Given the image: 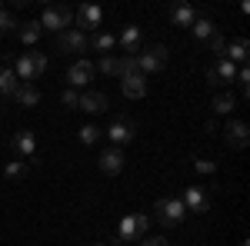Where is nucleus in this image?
<instances>
[{"label": "nucleus", "mask_w": 250, "mask_h": 246, "mask_svg": "<svg viewBox=\"0 0 250 246\" xmlns=\"http://www.w3.org/2000/svg\"><path fill=\"white\" fill-rule=\"evenodd\" d=\"M247 50H250V43L244 37H237L230 47H224V54H227L224 60H230V63H244V60H247Z\"/></svg>", "instance_id": "412c9836"}, {"label": "nucleus", "mask_w": 250, "mask_h": 246, "mask_svg": "<svg viewBox=\"0 0 250 246\" xmlns=\"http://www.w3.org/2000/svg\"><path fill=\"white\" fill-rule=\"evenodd\" d=\"M70 20H74V14H70V7L67 3H54V7H43V17L37 20L40 30H70Z\"/></svg>", "instance_id": "f257e3e1"}, {"label": "nucleus", "mask_w": 250, "mask_h": 246, "mask_svg": "<svg viewBox=\"0 0 250 246\" xmlns=\"http://www.w3.org/2000/svg\"><path fill=\"white\" fill-rule=\"evenodd\" d=\"M167 47L164 43H157V47H150V50H140L137 54V67H140V74L147 76V74H154V70H164L167 67Z\"/></svg>", "instance_id": "7ed1b4c3"}, {"label": "nucleus", "mask_w": 250, "mask_h": 246, "mask_svg": "<svg viewBox=\"0 0 250 246\" xmlns=\"http://www.w3.org/2000/svg\"><path fill=\"white\" fill-rule=\"evenodd\" d=\"M40 34H43V30H40L37 20H30V23H20V40H23L27 47H34V43L40 40Z\"/></svg>", "instance_id": "4be33fe9"}, {"label": "nucleus", "mask_w": 250, "mask_h": 246, "mask_svg": "<svg viewBox=\"0 0 250 246\" xmlns=\"http://www.w3.org/2000/svg\"><path fill=\"white\" fill-rule=\"evenodd\" d=\"M150 229V216L134 213V216H124L120 220V240H144Z\"/></svg>", "instance_id": "39448f33"}, {"label": "nucleus", "mask_w": 250, "mask_h": 246, "mask_svg": "<svg viewBox=\"0 0 250 246\" xmlns=\"http://www.w3.org/2000/svg\"><path fill=\"white\" fill-rule=\"evenodd\" d=\"M224 136H227V143H230L233 150H244L250 143V130H247L244 120H230V123L224 127Z\"/></svg>", "instance_id": "0eeeda50"}, {"label": "nucleus", "mask_w": 250, "mask_h": 246, "mask_svg": "<svg viewBox=\"0 0 250 246\" xmlns=\"http://www.w3.org/2000/svg\"><path fill=\"white\" fill-rule=\"evenodd\" d=\"M14 100H17L20 107H37L40 103V90L34 87V83H20L17 94H14Z\"/></svg>", "instance_id": "aec40b11"}, {"label": "nucleus", "mask_w": 250, "mask_h": 246, "mask_svg": "<svg viewBox=\"0 0 250 246\" xmlns=\"http://www.w3.org/2000/svg\"><path fill=\"white\" fill-rule=\"evenodd\" d=\"M94 70H100V74H107V76H117V57H100V63H97Z\"/></svg>", "instance_id": "bb28decb"}, {"label": "nucleus", "mask_w": 250, "mask_h": 246, "mask_svg": "<svg viewBox=\"0 0 250 246\" xmlns=\"http://www.w3.org/2000/svg\"><path fill=\"white\" fill-rule=\"evenodd\" d=\"M207 47H210V50H217V54H224V47H227V40H224V34H220V30H213V37L207 40Z\"/></svg>", "instance_id": "7c9ffc66"}, {"label": "nucleus", "mask_w": 250, "mask_h": 246, "mask_svg": "<svg viewBox=\"0 0 250 246\" xmlns=\"http://www.w3.org/2000/svg\"><path fill=\"white\" fill-rule=\"evenodd\" d=\"M94 63L90 60H77L70 70H67V80H70V87H83V83H90L94 80Z\"/></svg>", "instance_id": "9b49d317"}, {"label": "nucleus", "mask_w": 250, "mask_h": 246, "mask_svg": "<svg viewBox=\"0 0 250 246\" xmlns=\"http://www.w3.org/2000/svg\"><path fill=\"white\" fill-rule=\"evenodd\" d=\"M114 43H117V37H114V34H97V37H94V47L100 50V54L114 50Z\"/></svg>", "instance_id": "a878e982"}, {"label": "nucleus", "mask_w": 250, "mask_h": 246, "mask_svg": "<svg viewBox=\"0 0 250 246\" xmlns=\"http://www.w3.org/2000/svg\"><path fill=\"white\" fill-rule=\"evenodd\" d=\"M3 173H7L10 180H20V176H27V163H20V160H17V163H7V170H3Z\"/></svg>", "instance_id": "c85d7f7f"}, {"label": "nucleus", "mask_w": 250, "mask_h": 246, "mask_svg": "<svg viewBox=\"0 0 250 246\" xmlns=\"http://www.w3.org/2000/svg\"><path fill=\"white\" fill-rule=\"evenodd\" d=\"M97 136H100V130H97V127H90V123H87V127H83V130H80V143H87V147H90V143H97Z\"/></svg>", "instance_id": "c756f323"}, {"label": "nucleus", "mask_w": 250, "mask_h": 246, "mask_svg": "<svg viewBox=\"0 0 250 246\" xmlns=\"http://www.w3.org/2000/svg\"><path fill=\"white\" fill-rule=\"evenodd\" d=\"M120 90H124V96H130V100H140V96L147 94V76L144 74L124 76V80H120Z\"/></svg>", "instance_id": "4468645a"}, {"label": "nucleus", "mask_w": 250, "mask_h": 246, "mask_svg": "<svg viewBox=\"0 0 250 246\" xmlns=\"http://www.w3.org/2000/svg\"><path fill=\"white\" fill-rule=\"evenodd\" d=\"M107 136L114 140L117 147H120V143H130V140H134V123H130V120H117L114 127L107 130Z\"/></svg>", "instance_id": "a211bd4d"}, {"label": "nucleus", "mask_w": 250, "mask_h": 246, "mask_svg": "<svg viewBox=\"0 0 250 246\" xmlns=\"http://www.w3.org/2000/svg\"><path fill=\"white\" fill-rule=\"evenodd\" d=\"M213 110H217V114H233V110H237V96L233 94H217L213 96Z\"/></svg>", "instance_id": "5701e85b"}, {"label": "nucleus", "mask_w": 250, "mask_h": 246, "mask_svg": "<svg viewBox=\"0 0 250 246\" xmlns=\"http://www.w3.org/2000/svg\"><path fill=\"white\" fill-rule=\"evenodd\" d=\"M180 203H184L187 213H207V209H210V200L204 196V189H200V187H187V193H184Z\"/></svg>", "instance_id": "9d476101"}, {"label": "nucleus", "mask_w": 250, "mask_h": 246, "mask_svg": "<svg viewBox=\"0 0 250 246\" xmlns=\"http://www.w3.org/2000/svg\"><path fill=\"white\" fill-rule=\"evenodd\" d=\"M193 170H197V173H217V163H213V160H197Z\"/></svg>", "instance_id": "2f4dec72"}, {"label": "nucleus", "mask_w": 250, "mask_h": 246, "mask_svg": "<svg viewBox=\"0 0 250 246\" xmlns=\"http://www.w3.org/2000/svg\"><path fill=\"white\" fill-rule=\"evenodd\" d=\"M77 107H80V110H87V114H104V110H107V94H97V90H90V94L80 96Z\"/></svg>", "instance_id": "2eb2a0df"}, {"label": "nucleus", "mask_w": 250, "mask_h": 246, "mask_svg": "<svg viewBox=\"0 0 250 246\" xmlns=\"http://www.w3.org/2000/svg\"><path fill=\"white\" fill-rule=\"evenodd\" d=\"M17 27V20H14V14L10 10H0V34H10Z\"/></svg>", "instance_id": "cd10ccee"}, {"label": "nucleus", "mask_w": 250, "mask_h": 246, "mask_svg": "<svg viewBox=\"0 0 250 246\" xmlns=\"http://www.w3.org/2000/svg\"><path fill=\"white\" fill-rule=\"evenodd\" d=\"M230 80H237V63H230V60H220V63L213 67L210 74H207V83H210V87L230 83Z\"/></svg>", "instance_id": "f8f14e48"}, {"label": "nucleus", "mask_w": 250, "mask_h": 246, "mask_svg": "<svg viewBox=\"0 0 250 246\" xmlns=\"http://www.w3.org/2000/svg\"><path fill=\"white\" fill-rule=\"evenodd\" d=\"M90 47V40H87V34H80L77 27L74 30H63L57 37V50H63V54H83Z\"/></svg>", "instance_id": "423d86ee"}, {"label": "nucleus", "mask_w": 250, "mask_h": 246, "mask_svg": "<svg viewBox=\"0 0 250 246\" xmlns=\"http://www.w3.org/2000/svg\"><path fill=\"white\" fill-rule=\"evenodd\" d=\"M10 143H14V150H17L20 156H34V150H37V136H34L30 130H20Z\"/></svg>", "instance_id": "6ab92c4d"}, {"label": "nucleus", "mask_w": 250, "mask_h": 246, "mask_svg": "<svg viewBox=\"0 0 250 246\" xmlns=\"http://www.w3.org/2000/svg\"><path fill=\"white\" fill-rule=\"evenodd\" d=\"M94 246H104V243H94Z\"/></svg>", "instance_id": "f704fd0d"}, {"label": "nucleus", "mask_w": 250, "mask_h": 246, "mask_svg": "<svg viewBox=\"0 0 250 246\" xmlns=\"http://www.w3.org/2000/svg\"><path fill=\"white\" fill-rule=\"evenodd\" d=\"M43 70H47V57L37 54V50H30V54H23V57L17 60V70H14V74H17L23 83H34Z\"/></svg>", "instance_id": "f03ea898"}, {"label": "nucleus", "mask_w": 250, "mask_h": 246, "mask_svg": "<svg viewBox=\"0 0 250 246\" xmlns=\"http://www.w3.org/2000/svg\"><path fill=\"white\" fill-rule=\"evenodd\" d=\"M190 30H193V37H197V40H210L217 27H213V23H210L207 17H200V20H197V23L190 27Z\"/></svg>", "instance_id": "393cba45"}, {"label": "nucleus", "mask_w": 250, "mask_h": 246, "mask_svg": "<svg viewBox=\"0 0 250 246\" xmlns=\"http://www.w3.org/2000/svg\"><path fill=\"white\" fill-rule=\"evenodd\" d=\"M140 74V67H137V57H120L117 60V76L124 80V76H134Z\"/></svg>", "instance_id": "b1692460"}, {"label": "nucleus", "mask_w": 250, "mask_h": 246, "mask_svg": "<svg viewBox=\"0 0 250 246\" xmlns=\"http://www.w3.org/2000/svg\"><path fill=\"white\" fill-rule=\"evenodd\" d=\"M60 100H63V107H70V110H74V107L80 103V96L74 94V90H63V96H60Z\"/></svg>", "instance_id": "473e14b6"}, {"label": "nucleus", "mask_w": 250, "mask_h": 246, "mask_svg": "<svg viewBox=\"0 0 250 246\" xmlns=\"http://www.w3.org/2000/svg\"><path fill=\"white\" fill-rule=\"evenodd\" d=\"M170 20H173V27H193L197 23V14H193V7H187V3H173Z\"/></svg>", "instance_id": "f3484780"}, {"label": "nucleus", "mask_w": 250, "mask_h": 246, "mask_svg": "<svg viewBox=\"0 0 250 246\" xmlns=\"http://www.w3.org/2000/svg\"><path fill=\"white\" fill-rule=\"evenodd\" d=\"M17 74H14V67H0V96L3 100H14V94H17Z\"/></svg>", "instance_id": "dca6fc26"}, {"label": "nucleus", "mask_w": 250, "mask_h": 246, "mask_svg": "<svg viewBox=\"0 0 250 246\" xmlns=\"http://www.w3.org/2000/svg\"><path fill=\"white\" fill-rule=\"evenodd\" d=\"M117 43L124 47V57H137L140 54V27H124V34L117 37Z\"/></svg>", "instance_id": "ddd939ff"}, {"label": "nucleus", "mask_w": 250, "mask_h": 246, "mask_svg": "<svg viewBox=\"0 0 250 246\" xmlns=\"http://www.w3.org/2000/svg\"><path fill=\"white\" fill-rule=\"evenodd\" d=\"M100 20H104V10H100L97 3H83V7L77 10V30H80V34H87V30L100 27Z\"/></svg>", "instance_id": "6e6552de"}, {"label": "nucleus", "mask_w": 250, "mask_h": 246, "mask_svg": "<svg viewBox=\"0 0 250 246\" xmlns=\"http://www.w3.org/2000/svg\"><path fill=\"white\" fill-rule=\"evenodd\" d=\"M97 167L107 173V176H117V173L124 170V150H120V147L104 150V153H100V160H97Z\"/></svg>", "instance_id": "1a4fd4ad"}, {"label": "nucleus", "mask_w": 250, "mask_h": 246, "mask_svg": "<svg viewBox=\"0 0 250 246\" xmlns=\"http://www.w3.org/2000/svg\"><path fill=\"white\" fill-rule=\"evenodd\" d=\"M154 213H157V220H160L164 227H173V223H180V220L187 216L184 203H180V200H173V196H164V200H157V203H154Z\"/></svg>", "instance_id": "20e7f679"}, {"label": "nucleus", "mask_w": 250, "mask_h": 246, "mask_svg": "<svg viewBox=\"0 0 250 246\" xmlns=\"http://www.w3.org/2000/svg\"><path fill=\"white\" fill-rule=\"evenodd\" d=\"M140 246H167V240H164V236H150V240L144 236V240H140Z\"/></svg>", "instance_id": "72a5a7b5"}]
</instances>
